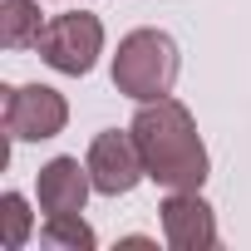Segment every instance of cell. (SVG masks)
<instances>
[{
	"mask_svg": "<svg viewBox=\"0 0 251 251\" xmlns=\"http://www.w3.org/2000/svg\"><path fill=\"white\" fill-rule=\"evenodd\" d=\"M133 138L143 148V168L158 187L168 192H197L207 182V148L197 138V123L187 103L177 99H153L133 118Z\"/></svg>",
	"mask_w": 251,
	"mask_h": 251,
	"instance_id": "1",
	"label": "cell"
},
{
	"mask_svg": "<svg viewBox=\"0 0 251 251\" xmlns=\"http://www.w3.org/2000/svg\"><path fill=\"white\" fill-rule=\"evenodd\" d=\"M177 45L173 35L163 30H133L118 40V54H113V89L128 94L138 103H153V99H168L173 84H177Z\"/></svg>",
	"mask_w": 251,
	"mask_h": 251,
	"instance_id": "2",
	"label": "cell"
},
{
	"mask_svg": "<svg viewBox=\"0 0 251 251\" xmlns=\"http://www.w3.org/2000/svg\"><path fill=\"white\" fill-rule=\"evenodd\" d=\"M35 50H40V59H45L50 69H59V74H89L94 59H99V50H103V25H99V15H89V10L54 15V20H45Z\"/></svg>",
	"mask_w": 251,
	"mask_h": 251,
	"instance_id": "3",
	"label": "cell"
},
{
	"mask_svg": "<svg viewBox=\"0 0 251 251\" xmlns=\"http://www.w3.org/2000/svg\"><path fill=\"white\" fill-rule=\"evenodd\" d=\"M69 123V103L59 89L50 84H20V89H5V133L15 143H40V138H54Z\"/></svg>",
	"mask_w": 251,
	"mask_h": 251,
	"instance_id": "4",
	"label": "cell"
},
{
	"mask_svg": "<svg viewBox=\"0 0 251 251\" xmlns=\"http://www.w3.org/2000/svg\"><path fill=\"white\" fill-rule=\"evenodd\" d=\"M89 177H94V192H103V197H123V192H133L143 177H148V168H143V148H138V138H133V128L128 133H118V128H103L94 143H89Z\"/></svg>",
	"mask_w": 251,
	"mask_h": 251,
	"instance_id": "5",
	"label": "cell"
},
{
	"mask_svg": "<svg viewBox=\"0 0 251 251\" xmlns=\"http://www.w3.org/2000/svg\"><path fill=\"white\" fill-rule=\"evenodd\" d=\"M163 236L173 251H212L217 246V217L202 202V192H173L163 202Z\"/></svg>",
	"mask_w": 251,
	"mask_h": 251,
	"instance_id": "6",
	"label": "cell"
},
{
	"mask_svg": "<svg viewBox=\"0 0 251 251\" xmlns=\"http://www.w3.org/2000/svg\"><path fill=\"white\" fill-rule=\"evenodd\" d=\"M89 187H94V177H89V163H79V158H50V163L40 168V177H35L40 207H45L50 217L84 212Z\"/></svg>",
	"mask_w": 251,
	"mask_h": 251,
	"instance_id": "7",
	"label": "cell"
},
{
	"mask_svg": "<svg viewBox=\"0 0 251 251\" xmlns=\"http://www.w3.org/2000/svg\"><path fill=\"white\" fill-rule=\"evenodd\" d=\"M40 15H45L40 0H5V5H0V45L5 50L40 45V30H45Z\"/></svg>",
	"mask_w": 251,
	"mask_h": 251,
	"instance_id": "8",
	"label": "cell"
},
{
	"mask_svg": "<svg viewBox=\"0 0 251 251\" xmlns=\"http://www.w3.org/2000/svg\"><path fill=\"white\" fill-rule=\"evenodd\" d=\"M40 246H54V251H94V231L79 212H64V217H50L45 231H40Z\"/></svg>",
	"mask_w": 251,
	"mask_h": 251,
	"instance_id": "9",
	"label": "cell"
},
{
	"mask_svg": "<svg viewBox=\"0 0 251 251\" xmlns=\"http://www.w3.org/2000/svg\"><path fill=\"white\" fill-rule=\"evenodd\" d=\"M30 241V207L20 192H5L0 197V246L5 251H20Z\"/></svg>",
	"mask_w": 251,
	"mask_h": 251,
	"instance_id": "10",
	"label": "cell"
}]
</instances>
